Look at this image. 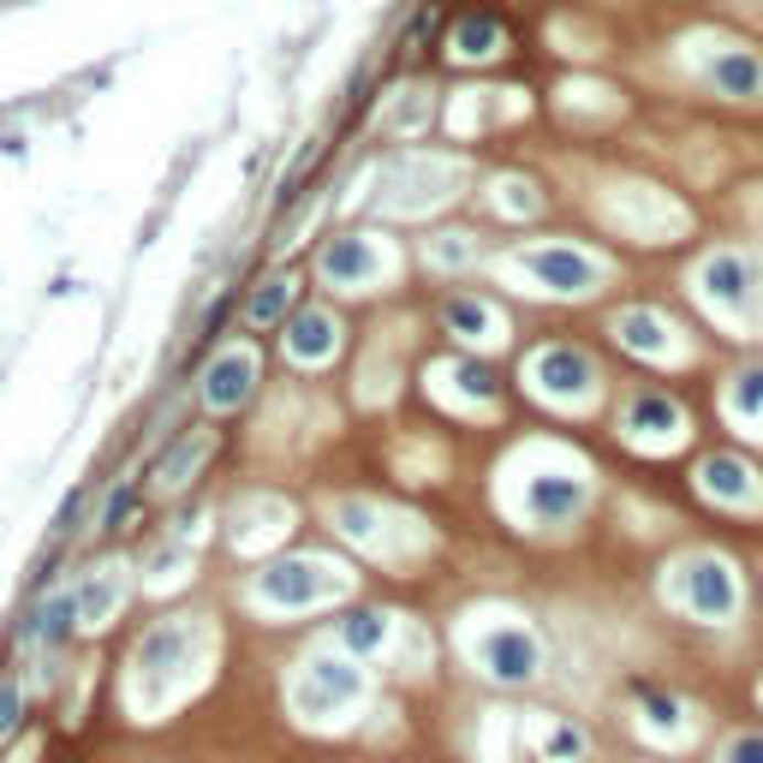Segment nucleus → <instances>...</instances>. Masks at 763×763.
Returning <instances> with one entry per match:
<instances>
[{"mask_svg": "<svg viewBox=\"0 0 763 763\" xmlns=\"http://www.w3.org/2000/svg\"><path fill=\"white\" fill-rule=\"evenodd\" d=\"M477 663L502 686H531L542 674V644L531 626H495V633L477 638Z\"/></svg>", "mask_w": 763, "mask_h": 763, "instance_id": "obj_1", "label": "nucleus"}, {"mask_svg": "<svg viewBox=\"0 0 763 763\" xmlns=\"http://www.w3.org/2000/svg\"><path fill=\"white\" fill-rule=\"evenodd\" d=\"M680 603L698 614V621H728L733 609H740V584H733V572L716 561V555H692V561L680 567Z\"/></svg>", "mask_w": 763, "mask_h": 763, "instance_id": "obj_2", "label": "nucleus"}, {"mask_svg": "<svg viewBox=\"0 0 763 763\" xmlns=\"http://www.w3.org/2000/svg\"><path fill=\"white\" fill-rule=\"evenodd\" d=\"M364 692V680H358V668L352 663H334V656H316L311 668H304V680H299V710L304 716H341L346 703H358Z\"/></svg>", "mask_w": 763, "mask_h": 763, "instance_id": "obj_3", "label": "nucleus"}, {"mask_svg": "<svg viewBox=\"0 0 763 763\" xmlns=\"http://www.w3.org/2000/svg\"><path fill=\"white\" fill-rule=\"evenodd\" d=\"M251 388H257V358L251 352H222V358L203 370V406L209 412H233V406H245L251 400Z\"/></svg>", "mask_w": 763, "mask_h": 763, "instance_id": "obj_4", "label": "nucleus"}, {"mask_svg": "<svg viewBox=\"0 0 763 763\" xmlns=\"http://www.w3.org/2000/svg\"><path fill=\"white\" fill-rule=\"evenodd\" d=\"M257 591L269 597V603L299 609V603H316V597L329 591V572H322L316 561H281V567H269L257 579Z\"/></svg>", "mask_w": 763, "mask_h": 763, "instance_id": "obj_5", "label": "nucleus"}, {"mask_svg": "<svg viewBox=\"0 0 763 763\" xmlns=\"http://www.w3.org/2000/svg\"><path fill=\"white\" fill-rule=\"evenodd\" d=\"M525 269H531L542 287H555V292H591L597 287V262L579 257V251H567V245L531 251V257H525Z\"/></svg>", "mask_w": 763, "mask_h": 763, "instance_id": "obj_6", "label": "nucleus"}, {"mask_svg": "<svg viewBox=\"0 0 763 763\" xmlns=\"http://www.w3.org/2000/svg\"><path fill=\"white\" fill-rule=\"evenodd\" d=\"M537 382L549 394H584L597 382V364L579 346H542L537 352Z\"/></svg>", "mask_w": 763, "mask_h": 763, "instance_id": "obj_7", "label": "nucleus"}, {"mask_svg": "<svg viewBox=\"0 0 763 763\" xmlns=\"http://www.w3.org/2000/svg\"><path fill=\"white\" fill-rule=\"evenodd\" d=\"M698 483H703V495H716V502H728V507H740V502L757 495L752 465H745L740 453H710V460L698 465Z\"/></svg>", "mask_w": 763, "mask_h": 763, "instance_id": "obj_8", "label": "nucleus"}, {"mask_svg": "<svg viewBox=\"0 0 763 763\" xmlns=\"http://www.w3.org/2000/svg\"><path fill=\"white\" fill-rule=\"evenodd\" d=\"M710 84L722 96H733V101H757L763 96V61L752 49H722L710 61Z\"/></svg>", "mask_w": 763, "mask_h": 763, "instance_id": "obj_9", "label": "nucleus"}, {"mask_svg": "<svg viewBox=\"0 0 763 763\" xmlns=\"http://www.w3.org/2000/svg\"><path fill=\"white\" fill-rule=\"evenodd\" d=\"M525 502H531V513H537V519L561 525V519H572V513L584 507V483H579V477H561V472H549V477H531V490H525Z\"/></svg>", "mask_w": 763, "mask_h": 763, "instance_id": "obj_10", "label": "nucleus"}, {"mask_svg": "<svg viewBox=\"0 0 763 763\" xmlns=\"http://www.w3.org/2000/svg\"><path fill=\"white\" fill-rule=\"evenodd\" d=\"M752 281H757V262L740 257V251H716L710 262H703V292L722 299V304H740L745 292H752Z\"/></svg>", "mask_w": 763, "mask_h": 763, "instance_id": "obj_11", "label": "nucleus"}, {"mask_svg": "<svg viewBox=\"0 0 763 763\" xmlns=\"http://www.w3.org/2000/svg\"><path fill=\"white\" fill-rule=\"evenodd\" d=\"M334 341H341V329H334L329 311H299L287 322V346L299 352V358H329Z\"/></svg>", "mask_w": 763, "mask_h": 763, "instance_id": "obj_12", "label": "nucleus"}, {"mask_svg": "<svg viewBox=\"0 0 763 763\" xmlns=\"http://www.w3.org/2000/svg\"><path fill=\"white\" fill-rule=\"evenodd\" d=\"M376 269V251L364 239H334L329 251H322V275H329L334 287H346V281H364V275Z\"/></svg>", "mask_w": 763, "mask_h": 763, "instance_id": "obj_13", "label": "nucleus"}, {"mask_svg": "<svg viewBox=\"0 0 763 763\" xmlns=\"http://www.w3.org/2000/svg\"><path fill=\"white\" fill-rule=\"evenodd\" d=\"M72 633H78V597H72V591H61L49 609L36 614L31 626H24V638H42L49 651H61V644H66Z\"/></svg>", "mask_w": 763, "mask_h": 763, "instance_id": "obj_14", "label": "nucleus"}, {"mask_svg": "<svg viewBox=\"0 0 763 763\" xmlns=\"http://www.w3.org/2000/svg\"><path fill=\"white\" fill-rule=\"evenodd\" d=\"M626 430H651V436H668V430H680V406H674L668 394L644 388V394H633V406H626Z\"/></svg>", "mask_w": 763, "mask_h": 763, "instance_id": "obj_15", "label": "nucleus"}, {"mask_svg": "<svg viewBox=\"0 0 763 763\" xmlns=\"http://www.w3.org/2000/svg\"><path fill=\"white\" fill-rule=\"evenodd\" d=\"M292 287H299V281H287V275L262 281V292H257L251 304H245V322H251V329H275V322H281V316L292 311V299H299Z\"/></svg>", "mask_w": 763, "mask_h": 763, "instance_id": "obj_16", "label": "nucleus"}, {"mask_svg": "<svg viewBox=\"0 0 763 763\" xmlns=\"http://www.w3.org/2000/svg\"><path fill=\"white\" fill-rule=\"evenodd\" d=\"M382 638H388V621H382L376 609H352L346 621H341V644L352 656H370V651H382Z\"/></svg>", "mask_w": 763, "mask_h": 763, "instance_id": "obj_17", "label": "nucleus"}, {"mask_svg": "<svg viewBox=\"0 0 763 763\" xmlns=\"http://www.w3.org/2000/svg\"><path fill=\"white\" fill-rule=\"evenodd\" d=\"M728 406H733V418H763V364H745L728 382Z\"/></svg>", "mask_w": 763, "mask_h": 763, "instance_id": "obj_18", "label": "nucleus"}, {"mask_svg": "<svg viewBox=\"0 0 763 763\" xmlns=\"http://www.w3.org/2000/svg\"><path fill=\"white\" fill-rule=\"evenodd\" d=\"M495 42H502V19H490V12H483V19H465V24H460L453 49H460V54H490Z\"/></svg>", "mask_w": 763, "mask_h": 763, "instance_id": "obj_19", "label": "nucleus"}, {"mask_svg": "<svg viewBox=\"0 0 763 763\" xmlns=\"http://www.w3.org/2000/svg\"><path fill=\"white\" fill-rule=\"evenodd\" d=\"M180 644H185L180 626H155V633L138 644V663H143V668H168L173 656H180Z\"/></svg>", "mask_w": 763, "mask_h": 763, "instance_id": "obj_20", "label": "nucleus"}, {"mask_svg": "<svg viewBox=\"0 0 763 763\" xmlns=\"http://www.w3.org/2000/svg\"><path fill=\"white\" fill-rule=\"evenodd\" d=\"M584 745H591V740H584V728L555 722V733L542 740V757H549V763H579V757H584Z\"/></svg>", "mask_w": 763, "mask_h": 763, "instance_id": "obj_21", "label": "nucleus"}, {"mask_svg": "<svg viewBox=\"0 0 763 763\" xmlns=\"http://www.w3.org/2000/svg\"><path fill=\"white\" fill-rule=\"evenodd\" d=\"M442 322H448L453 334H483V329H490V311H483L477 299H448L442 304Z\"/></svg>", "mask_w": 763, "mask_h": 763, "instance_id": "obj_22", "label": "nucleus"}, {"mask_svg": "<svg viewBox=\"0 0 763 763\" xmlns=\"http://www.w3.org/2000/svg\"><path fill=\"white\" fill-rule=\"evenodd\" d=\"M633 698L644 703V710H651V722H680V698L674 692H663V686H651V680H633Z\"/></svg>", "mask_w": 763, "mask_h": 763, "instance_id": "obj_23", "label": "nucleus"}, {"mask_svg": "<svg viewBox=\"0 0 763 763\" xmlns=\"http://www.w3.org/2000/svg\"><path fill=\"white\" fill-rule=\"evenodd\" d=\"M143 502V483H126V490H114V502H108V513H101V525L108 531H126V519H131V507Z\"/></svg>", "mask_w": 763, "mask_h": 763, "instance_id": "obj_24", "label": "nucleus"}, {"mask_svg": "<svg viewBox=\"0 0 763 763\" xmlns=\"http://www.w3.org/2000/svg\"><path fill=\"white\" fill-rule=\"evenodd\" d=\"M19 710H24V686H19V680H7V686H0V740H7L12 728H19Z\"/></svg>", "mask_w": 763, "mask_h": 763, "instance_id": "obj_25", "label": "nucleus"}, {"mask_svg": "<svg viewBox=\"0 0 763 763\" xmlns=\"http://www.w3.org/2000/svg\"><path fill=\"white\" fill-rule=\"evenodd\" d=\"M722 763H763V733H733Z\"/></svg>", "mask_w": 763, "mask_h": 763, "instance_id": "obj_26", "label": "nucleus"}]
</instances>
